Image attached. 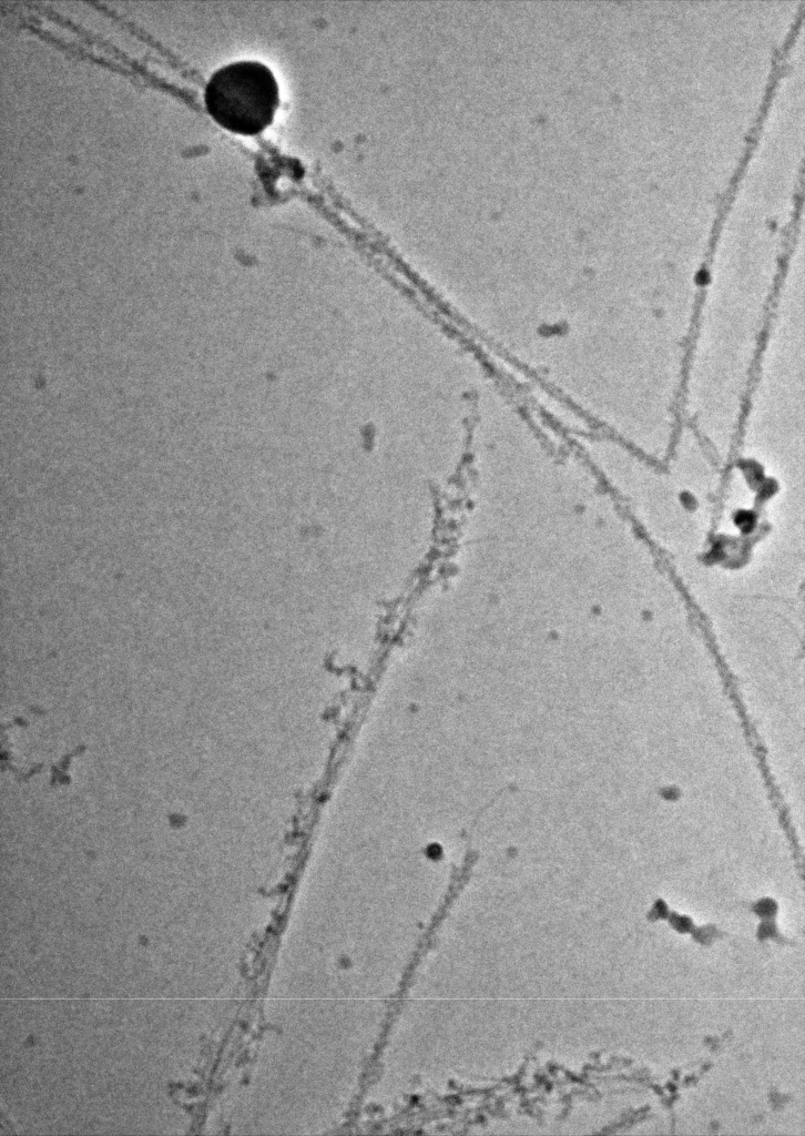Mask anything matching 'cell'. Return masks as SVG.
I'll use <instances>...</instances> for the list:
<instances>
[{
	"mask_svg": "<svg viewBox=\"0 0 805 1136\" xmlns=\"http://www.w3.org/2000/svg\"><path fill=\"white\" fill-rule=\"evenodd\" d=\"M204 101L210 115L224 129L254 135L267 128L278 105V85L271 69L257 61H237L210 78Z\"/></svg>",
	"mask_w": 805,
	"mask_h": 1136,
	"instance_id": "cell-1",
	"label": "cell"
}]
</instances>
